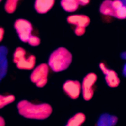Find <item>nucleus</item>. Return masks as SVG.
<instances>
[{
    "mask_svg": "<svg viewBox=\"0 0 126 126\" xmlns=\"http://www.w3.org/2000/svg\"><path fill=\"white\" fill-rule=\"evenodd\" d=\"M90 0H61V5L66 12H73L76 11L79 6H86Z\"/></svg>",
    "mask_w": 126,
    "mask_h": 126,
    "instance_id": "1a4fd4ad",
    "label": "nucleus"
},
{
    "mask_svg": "<svg viewBox=\"0 0 126 126\" xmlns=\"http://www.w3.org/2000/svg\"><path fill=\"white\" fill-rule=\"evenodd\" d=\"M114 17L120 20L126 19V6L124 5L117 9L114 13Z\"/></svg>",
    "mask_w": 126,
    "mask_h": 126,
    "instance_id": "6ab92c4d",
    "label": "nucleus"
},
{
    "mask_svg": "<svg viewBox=\"0 0 126 126\" xmlns=\"http://www.w3.org/2000/svg\"><path fill=\"white\" fill-rule=\"evenodd\" d=\"M97 80V76L94 72H90L84 77L81 84V93L85 100L89 101L93 98Z\"/></svg>",
    "mask_w": 126,
    "mask_h": 126,
    "instance_id": "20e7f679",
    "label": "nucleus"
},
{
    "mask_svg": "<svg viewBox=\"0 0 126 126\" xmlns=\"http://www.w3.org/2000/svg\"><path fill=\"white\" fill-rule=\"evenodd\" d=\"M63 89L66 94L72 99L79 97L81 93V84L77 80H66L63 86Z\"/></svg>",
    "mask_w": 126,
    "mask_h": 126,
    "instance_id": "423d86ee",
    "label": "nucleus"
},
{
    "mask_svg": "<svg viewBox=\"0 0 126 126\" xmlns=\"http://www.w3.org/2000/svg\"><path fill=\"white\" fill-rule=\"evenodd\" d=\"M86 116L83 113H77L71 117L65 126H81L85 122Z\"/></svg>",
    "mask_w": 126,
    "mask_h": 126,
    "instance_id": "2eb2a0df",
    "label": "nucleus"
},
{
    "mask_svg": "<svg viewBox=\"0 0 126 126\" xmlns=\"http://www.w3.org/2000/svg\"><path fill=\"white\" fill-rule=\"evenodd\" d=\"M99 12L103 15L114 17L115 8L113 0H104L100 5Z\"/></svg>",
    "mask_w": 126,
    "mask_h": 126,
    "instance_id": "4468645a",
    "label": "nucleus"
},
{
    "mask_svg": "<svg viewBox=\"0 0 126 126\" xmlns=\"http://www.w3.org/2000/svg\"><path fill=\"white\" fill-rule=\"evenodd\" d=\"M41 42V40L39 37L34 35H31L29 37L27 43L31 46L36 47L38 46Z\"/></svg>",
    "mask_w": 126,
    "mask_h": 126,
    "instance_id": "aec40b11",
    "label": "nucleus"
},
{
    "mask_svg": "<svg viewBox=\"0 0 126 126\" xmlns=\"http://www.w3.org/2000/svg\"><path fill=\"white\" fill-rule=\"evenodd\" d=\"M7 49L5 47H0V82L5 77L7 71Z\"/></svg>",
    "mask_w": 126,
    "mask_h": 126,
    "instance_id": "f8f14e48",
    "label": "nucleus"
},
{
    "mask_svg": "<svg viewBox=\"0 0 126 126\" xmlns=\"http://www.w3.org/2000/svg\"><path fill=\"white\" fill-rule=\"evenodd\" d=\"M20 0H6L4 8L5 11L9 14L14 13L18 6Z\"/></svg>",
    "mask_w": 126,
    "mask_h": 126,
    "instance_id": "dca6fc26",
    "label": "nucleus"
},
{
    "mask_svg": "<svg viewBox=\"0 0 126 126\" xmlns=\"http://www.w3.org/2000/svg\"><path fill=\"white\" fill-rule=\"evenodd\" d=\"M55 2V0H35L34 9L39 14H45L53 8Z\"/></svg>",
    "mask_w": 126,
    "mask_h": 126,
    "instance_id": "9b49d317",
    "label": "nucleus"
},
{
    "mask_svg": "<svg viewBox=\"0 0 126 126\" xmlns=\"http://www.w3.org/2000/svg\"><path fill=\"white\" fill-rule=\"evenodd\" d=\"M68 24L75 26V27H87L90 24L89 16L82 14H72L69 15L66 19Z\"/></svg>",
    "mask_w": 126,
    "mask_h": 126,
    "instance_id": "6e6552de",
    "label": "nucleus"
},
{
    "mask_svg": "<svg viewBox=\"0 0 126 126\" xmlns=\"http://www.w3.org/2000/svg\"><path fill=\"white\" fill-rule=\"evenodd\" d=\"M72 61L71 52L63 47L55 50L50 55L48 65L53 71L59 72L67 69Z\"/></svg>",
    "mask_w": 126,
    "mask_h": 126,
    "instance_id": "f03ea898",
    "label": "nucleus"
},
{
    "mask_svg": "<svg viewBox=\"0 0 126 126\" xmlns=\"http://www.w3.org/2000/svg\"><path fill=\"white\" fill-rule=\"evenodd\" d=\"M14 27L17 32L20 40L24 43L27 41L32 35L33 26L28 20L23 18H19L15 20Z\"/></svg>",
    "mask_w": 126,
    "mask_h": 126,
    "instance_id": "39448f33",
    "label": "nucleus"
},
{
    "mask_svg": "<svg viewBox=\"0 0 126 126\" xmlns=\"http://www.w3.org/2000/svg\"><path fill=\"white\" fill-rule=\"evenodd\" d=\"M36 59L33 55L25 56L22 58L16 64V67L21 70H32L36 65Z\"/></svg>",
    "mask_w": 126,
    "mask_h": 126,
    "instance_id": "9d476101",
    "label": "nucleus"
},
{
    "mask_svg": "<svg viewBox=\"0 0 126 126\" xmlns=\"http://www.w3.org/2000/svg\"><path fill=\"white\" fill-rule=\"evenodd\" d=\"M2 0H0V2L2 1Z\"/></svg>",
    "mask_w": 126,
    "mask_h": 126,
    "instance_id": "b1692460",
    "label": "nucleus"
},
{
    "mask_svg": "<svg viewBox=\"0 0 126 126\" xmlns=\"http://www.w3.org/2000/svg\"><path fill=\"white\" fill-rule=\"evenodd\" d=\"M75 34L77 36H81L86 32V28L75 27L74 31Z\"/></svg>",
    "mask_w": 126,
    "mask_h": 126,
    "instance_id": "412c9836",
    "label": "nucleus"
},
{
    "mask_svg": "<svg viewBox=\"0 0 126 126\" xmlns=\"http://www.w3.org/2000/svg\"><path fill=\"white\" fill-rule=\"evenodd\" d=\"M49 67L48 64L42 63L33 69L30 75V79L38 88L44 87L48 82Z\"/></svg>",
    "mask_w": 126,
    "mask_h": 126,
    "instance_id": "7ed1b4c3",
    "label": "nucleus"
},
{
    "mask_svg": "<svg viewBox=\"0 0 126 126\" xmlns=\"http://www.w3.org/2000/svg\"><path fill=\"white\" fill-rule=\"evenodd\" d=\"M117 117L105 113L102 114L98 120L97 126H114L118 122Z\"/></svg>",
    "mask_w": 126,
    "mask_h": 126,
    "instance_id": "ddd939ff",
    "label": "nucleus"
},
{
    "mask_svg": "<svg viewBox=\"0 0 126 126\" xmlns=\"http://www.w3.org/2000/svg\"><path fill=\"white\" fill-rule=\"evenodd\" d=\"M0 126H5L4 120L0 116Z\"/></svg>",
    "mask_w": 126,
    "mask_h": 126,
    "instance_id": "5701e85b",
    "label": "nucleus"
},
{
    "mask_svg": "<svg viewBox=\"0 0 126 126\" xmlns=\"http://www.w3.org/2000/svg\"><path fill=\"white\" fill-rule=\"evenodd\" d=\"M4 35V30L3 28L0 27V43L3 39Z\"/></svg>",
    "mask_w": 126,
    "mask_h": 126,
    "instance_id": "4be33fe9",
    "label": "nucleus"
},
{
    "mask_svg": "<svg viewBox=\"0 0 126 126\" xmlns=\"http://www.w3.org/2000/svg\"><path fill=\"white\" fill-rule=\"evenodd\" d=\"M99 68L105 75V80L107 85L110 88H116L120 83V79L117 73L114 70L109 69L103 63H100Z\"/></svg>",
    "mask_w": 126,
    "mask_h": 126,
    "instance_id": "0eeeda50",
    "label": "nucleus"
},
{
    "mask_svg": "<svg viewBox=\"0 0 126 126\" xmlns=\"http://www.w3.org/2000/svg\"><path fill=\"white\" fill-rule=\"evenodd\" d=\"M15 100V96L12 94L2 95L0 94V109L12 103Z\"/></svg>",
    "mask_w": 126,
    "mask_h": 126,
    "instance_id": "a211bd4d",
    "label": "nucleus"
},
{
    "mask_svg": "<svg viewBox=\"0 0 126 126\" xmlns=\"http://www.w3.org/2000/svg\"><path fill=\"white\" fill-rule=\"evenodd\" d=\"M17 108L19 114L23 117L32 119L44 120L52 114V106L48 103L33 104L26 100L19 102Z\"/></svg>",
    "mask_w": 126,
    "mask_h": 126,
    "instance_id": "f257e3e1",
    "label": "nucleus"
},
{
    "mask_svg": "<svg viewBox=\"0 0 126 126\" xmlns=\"http://www.w3.org/2000/svg\"><path fill=\"white\" fill-rule=\"evenodd\" d=\"M26 51L24 48L22 47L16 48L13 55V61L14 63L16 64L22 58L26 56Z\"/></svg>",
    "mask_w": 126,
    "mask_h": 126,
    "instance_id": "f3484780",
    "label": "nucleus"
}]
</instances>
